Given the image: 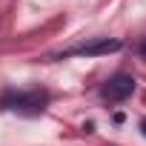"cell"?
Here are the masks:
<instances>
[{
    "label": "cell",
    "mask_w": 146,
    "mask_h": 146,
    "mask_svg": "<svg viewBox=\"0 0 146 146\" xmlns=\"http://www.w3.org/2000/svg\"><path fill=\"white\" fill-rule=\"evenodd\" d=\"M49 103V95L40 92V89H29V92H15V89H6L0 95V109L6 112H17V115H26V117H35L46 109Z\"/></svg>",
    "instance_id": "6da1fadb"
},
{
    "label": "cell",
    "mask_w": 146,
    "mask_h": 146,
    "mask_svg": "<svg viewBox=\"0 0 146 146\" xmlns=\"http://www.w3.org/2000/svg\"><path fill=\"white\" fill-rule=\"evenodd\" d=\"M135 95V78L132 75H123V72H117V75H112L103 86H100V98L109 100V103H123L126 98Z\"/></svg>",
    "instance_id": "7a4b0ae2"
},
{
    "label": "cell",
    "mask_w": 146,
    "mask_h": 146,
    "mask_svg": "<svg viewBox=\"0 0 146 146\" xmlns=\"http://www.w3.org/2000/svg\"><path fill=\"white\" fill-rule=\"evenodd\" d=\"M120 40H109V37H98L92 43H80V46H72L66 49L60 57H100V54H112V52H120Z\"/></svg>",
    "instance_id": "3957f363"
},
{
    "label": "cell",
    "mask_w": 146,
    "mask_h": 146,
    "mask_svg": "<svg viewBox=\"0 0 146 146\" xmlns=\"http://www.w3.org/2000/svg\"><path fill=\"white\" fill-rule=\"evenodd\" d=\"M140 57L146 60V40H140Z\"/></svg>",
    "instance_id": "277c9868"
},
{
    "label": "cell",
    "mask_w": 146,
    "mask_h": 146,
    "mask_svg": "<svg viewBox=\"0 0 146 146\" xmlns=\"http://www.w3.org/2000/svg\"><path fill=\"white\" fill-rule=\"evenodd\" d=\"M140 132H143V135H146V120H143V123H140Z\"/></svg>",
    "instance_id": "5b68a950"
}]
</instances>
